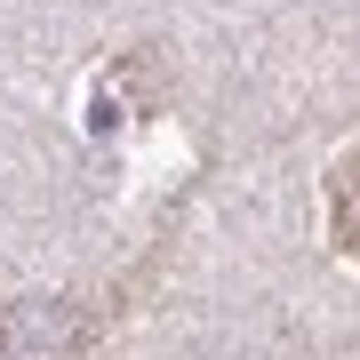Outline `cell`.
<instances>
[{
  "label": "cell",
  "instance_id": "7a4b0ae2",
  "mask_svg": "<svg viewBox=\"0 0 360 360\" xmlns=\"http://www.w3.org/2000/svg\"><path fill=\"white\" fill-rule=\"evenodd\" d=\"M328 240L360 264V144L328 168Z\"/></svg>",
  "mask_w": 360,
  "mask_h": 360
},
{
  "label": "cell",
  "instance_id": "6da1fadb",
  "mask_svg": "<svg viewBox=\"0 0 360 360\" xmlns=\"http://www.w3.org/2000/svg\"><path fill=\"white\" fill-rule=\"evenodd\" d=\"M89 336L96 328L65 296H16V304H0V360H80Z\"/></svg>",
  "mask_w": 360,
  "mask_h": 360
}]
</instances>
